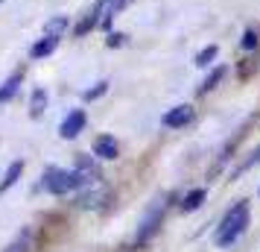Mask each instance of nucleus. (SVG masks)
Returning a JSON list of instances; mask_svg holds the SVG:
<instances>
[{
  "label": "nucleus",
  "mask_w": 260,
  "mask_h": 252,
  "mask_svg": "<svg viewBox=\"0 0 260 252\" xmlns=\"http://www.w3.org/2000/svg\"><path fill=\"white\" fill-rule=\"evenodd\" d=\"M248 226V203L246 200H240V203H234L231 208H228V214L222 217V223H219V229H216V246H231V243H237V238L246 232Z\"/></svg>",
  "instance_id": "obj_1"
},
{
  "label": "nucleus",
  "mask_w": 260,
  "mask_h": 252,
  "mask_svg": "<svg viewBox=\"0 0 260 252\" xmlns=\"http://www.w3.org/2000/svg\"><path fill=\"white\" fill-rule=\"evenodd\" d=\"M41 188L47 193H71V191H79L85 188V179L79 170H64V167H47L44 170V176H41Z\"/></svg>",
  "instance_id": "obj_2"
},
{
  "label": "nucleus",
  "mask_w": 260,
  "mask_h": 252,
  "mask_svg": "<svg viewBox=\"0 0 260 252\" xmlns=\"http://www.w3.org/2000/svg\"><path fill=\"white\" fill-rule=\"evenodd\" d=\"M164 211H167V197H158V200L149 205V211L143 214L141 226H138V235H135V243H138V246H143V243H149V240H152V235L161 229Z\"/></svg>",
  "instance_id": "obj_3"
},
{
  "label": "nucleus",
  "mask_w": 260,
  "mask_h": 252,
  "mask_svg": "<svg viewBox=\"0 0 260 252\" xmlns=\"http://www.w3.org/2000/svg\"><path fill=\"white\" fill-rule=\"evenodd\" d=\"M85 123H88V118H85V111L82 108H73L68 118L61 120V126H59V135L64 138V141H73L76 135L85 129Z\"/></svg>",
  "instance_id": "obj_4"
},
{
  "label": "nucleus",
  "mask_w": 260,
  "mask_h": 252,
  "mask_svg": "<svg viewBox=\"0 0 260 252\" xmlns=\"http://www.w3.org/2000/svg\"><path fill=\"white\" fill-rule=\"evenodd\" d=\"M190 120H193V106L181 103V106H173V108H170L164 118H161V123H164L167 129H181V126H187Z\"/></svg>",
  "instance_id": "obj_5"
},
{
  "label": "nucleus",
  "mask_w": 260,
  "mask_h": 252,
  "mask_svg": "<svg viewBox=\"0 0 260 252\" xmlns=\"http://www.w3.org/2000/svg\"><path fill=\"white\" fill-rule=\"evenodd\" d=\"M94 156L96 158H106V161H111V158L120 156V144L111 138V135H100L94 141Z\"/></svg>",
  "instance_id": "obj_6"
},
{
  "label": "nucleus",
  "mask_w": 260,
  "mask_h": 252,
  "mask_svg": "<svg viewBox=\"0 0 260 252\" xmlns=\"http://www.w3.org/2000/svg\"><path fill=\"white\" fill-rule=\"evenodd\" d=\"M59 41H61L59 36H50V33H44V36H41L36 44L29 47V56H32V59H44V56H50L53 50L59 47Z\"/></svg>",
  "instance_id": "obj_7"
},
{
  "label": "nucleus",
  "mask_w": 260,
  "mask_h": 252,
  "mask_svg": "<svg viewBox=\"0 0 260 252\" xmlns=\"http://www.w3.org/2000/svg\"><path fill=\"white\" fill-rule=\"evenodd\" d=\"M21 82H24V73H21V71H15L12 76L6 79V82L0 85V103H9V100L15 97V91L21 88Z\"/></svg>",
  "instance_id": "obj_8"
},
{
  "label": "nucleus",
  "mask_w": 260,
  "mask_h": 252,
  "mask_svg": "<svg viewBox=\"0 0 260 252\" xmlns=\"http://www.w3.org/2000/svg\"><path fill=\"white\" fill-rule=\"evenodd\" d=\"M21 173H24V161H12V164L6 167V173H3V182H0V193L9 191L15 182L21 179Z\"/></svg>",
  "instance_id": "obj_9"
},
{
  "label": "nucleus",
  "mask_w": 260,
  "mask_h": 252,
  "mask_svg": "<svg viewBox=\"0 0 260 252\" xmlns=\"http://www.w3.org/2000/svg\"><path fill=\"white\" fill-rule=\"evenodd\" d=\"M76 170L82 173L85 185H94V182L100 179V170H96V164H94V161H88L85 156H79V161H76Z\"/></svg>",
  "instance_id": "obj_10"
},
{
  "label": "nucleus",
  "mask_w": 260,
  "mask_h": 252,
  "mask_svg": "<svg viewBox=\"0 0 260 252\" xmlns=\"http://www.w3.org/2000/svg\"><path fill=\"white\" fill-rule=\"evenodd\" d=\"M44 108H47V91L44 88H36L32 97H29V118H41Z\"/></svg>",
  "instance_id": "obj_11"
},
{
  "label": "nucleus",
  "mask_w": 260,
  "mask_h": 252,
  "mask_svg": "<svg viewBox=\"0 0 260 252\" xmlns=\"http://www.w3.org/2000/svg\"><path fill=\"white\" fill-rule=\"evenodd\" d=\"M205 197H208V191H205V188H193V191L181 200V211H196V208L205 203Z\"/></svg>",
  "instance_id": "obj_12"
},
{
  "label": "nucleus",
  "mask_w": 260,
  "mask_h": 252,
  "mask_svg": "<svg viewBox=\"0 0 260 252\" xmlns=\"http://www.w3.org/2000/svg\"><path fill=\"white\" fill-rule=\"evenodd\" d=\"M68 18L64 15H59V18H50L47 24H44V33H50V36H59V38H64L68 36Z\"/></svg>",
  "instance_id": "obj_13"
},
{
  "label": "nucleus",
  "mask_w": 260,
  "mask_h": 252,
  "mask_svg": "<svg viewBox=\"0 0 260 252\" xmlns=\"http://www.w3.org/2000/svg\"><path fill=\"white\" fill-rule=\"evenodd\" d=\"M222 76H225V68H213L205 79H202V85H199V94H208V91H213L216 85L222 82Z\"/></svg>",
  "instance_id": "obj_14"
},
{
  "label": "nucleus",
  "mask_w": 260,
  "mask_h": 252,
  "mask_svg": "<svg viewBox=\"0 0 260 252\" xmlns=\"http://www.w3.org/2000/svg\"><path fill=\"white\" fill-rule=\"evenodd\" d=\"M216 53H219V47H216V44H208L205 50L196 53V65H199V68H208V65L216 59Z\"/></svg>",
  "instance_id": "obj_15"
},
{
  "label": "nucleus",
  "mask_w": 260,
  "mask_h": 252,
  "mask_svg": "<svg viewBox=\"0 0 260 252\" xmlns=\"http://www.w3.org/2000/svg\"><path fill=\"white\" fill-rule=\"evenodd\" d=\"M26 249H29V232H21L3 252H26Z\"/></svg>",
  "instance_id": "obj_16"
},
{
  "label": "nucleus",
  "mask_w": 260,
  "mask_h": 252,
  "mask_svg": "<svg viewBox=\"0 0 260 252\" xmlns=\"http://www.w3.org/2000/svg\"><path fill=\"white\" fill-rule=\"evenodd\" d=\"M106 91H108V79H100L94 88H88V91H85L82 100H88V103H91V100H100V97L106 94Z\"/></svg>",
  "instance_id": "obj_17"
},
{
  "label": "nucleus",
  "mask_w": 260,
  "mask_h": 252,
  "mask_svg": "<svg viewBox=\"0 0 260 252\" xmlns=\"http://www.w3.org/2000/svg\"><path fill=\"white\" fill-rule=\"evenodd\" d=\"M240 47L243 50H254L257 47V33H254V30H246V33H243V41H240Z\"/></svg>",
  "instance_id": "obj_18"
},
{
  "label": "nucleus",
  "mask_w": 260,
  "mask_h": 252,
  "mask_svg": "<svg viewBox=\"0 0 260 252\" xmlns=\"http://www.w3.org/2000/svg\"><path fill=\"white\" fill-rule=\"evenodd\" d=\"M257 161H260V147H257V150H254V153H251V158H248V161H246V164H243V167H240V170H237V173H243V170H248V167H251V164H257Z\"/></svg>",
  "instance_id": "obj_19"
},
{
  "label": "nucleus",
  "mask_w": 260,
  "mask_h": 252,
  "mask_svg": "<svg viewBox=\"0 0 260 252\" xmlns=\"http://www.w3.org/2000/svg\"><path fill=\"white\" fill-rule=\"evenodd\" d=\"M123 38H126V36H120V33H114V36H108V41H106V44H108V47H120V44H123Z\"/></svg>",
  "instance_id": "obj_20"
},
{
  "label": "nucleus",
  "mask_w": 260,
  "mask_h": 252,
  "mask_svg": "<svg viewBox=\"0 0 260 252\" xmlns=\"http://www.w3.org/2000/svg\"><path fill=\"white\" fill-rule=\"evenodd\" d=\"M0 3H3V0H0Z\"/></svg>",
  "instance_id": "obj_21"
}]
</instances>
